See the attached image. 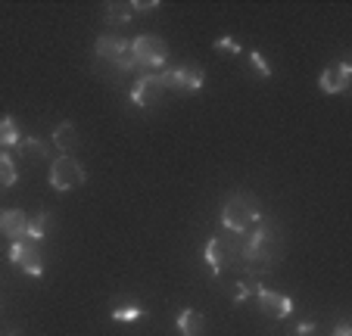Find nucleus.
Returning <instances> with one entry per match:
<instances>
[{"mask_svg": "<svg viewBox=\"0 0 352 336\" xmlns=\"http://www.w3.org/2000/svg\"><path fill=\"white\" fill-rule=\"evenodd\" d=\"M278 262V243L268 224H259L250 237L243 240V268L259 280V274L272 271V265Z\"/></svg>", "mask_w": 352, "mask_h": 336, "instance_id": "f257e3e1", "label": "nucleus"}, {"mask_svg": "<svg viewBox=\"0 0 352 336\" xmlns=\"http://www.w3.org/2000/svg\"><path fill=\"white\" fill-rule=\"evenodd\" d=\"M203 262L209 265L212 277H221L225 268H243V240H240V234L228 231L212 237L203 249Z\"/></svg>", "mask_w": 352, "mask_h": 336, "instance_id": "f03ea898", "label": "nucleus"}, {"mask_svg": "<svg viewBox=\"0 0 352 336\" xmlns=\"http://www.w3.org/2000/svg\"><path fill=\"white\" fill-rule=\"evenodd\" d=\"M259 203L253 197H246V193H237L221 205V227L231 234H246L253 224H259Z\"/></svg>", "mask_w": 352, "mask_h": 336, "instance_id": "7ed1b4c3", "label": "nucleus"}, {"mask_svg": "<svg viewBox=\"0 0 352 336\" xmlns=\"http://www.w3.org/2000/svg\"><path fill=\"white\" fill-rule=\"evenodd\" d=\"M131 56L138 63V69H144V75L162 72L168 63V44L156 34H138L131 41Z\"/></svg>", "mask_w": 352, "mask_h": 336, "instance_id": "20e7f679", "label": "nucleus"}, {"mask_svg": "<svg viewBox=\"0 0 352 336\" xmlns=\"http://www.w3.org/2000/svg\"><path fill=\"white\" fill-rule=\"evenodd\" d=\"M160 81L166 91L197 93L199 87H203V81H206V72H203V66H197V63H184V66H175V69H162Z\"/></svg>", "mask_w": 352, "mask_h": 336, "instance_id": "39448f33", "label": "nucleus"}, {"mask_svg": "<svg viewBox=\"0 0 352 336\" xmlns=\"http://www.w3.org/2000/svg\"><path fill=\"white\" fill-rule=\"evenodd\" d=\"M85 181H87V175L75 156L54 159V165H50V187H54V190H60V193L75 190V187H81Z\"/></svg>", "mask_w": 352, "mask_h": 336, "instance_id": "423d86ee", "label": "nucleus"}, {"mask_svg": "<svg viewBox=\"0 0 352 336\" xmlns=\"http://www.w3.org/2000/svg\"><path fill=\"white\" fill-rule=\"evenodd\" d=\"M10 262H13L19 271H25L28 277H41V274H44V256H41L38 243H34V240H28V237L13 240V246H10Z\"/></svg>", "mask_w": 352, "mask_h": 336, "instance_id": "0eeeda50", "label": "nucleus"}, {"mask_svg": "<svg viewBox=\"0 0 352 336\" xmlns=\"http://www.w3.org/2000/svg\"><path fill=\"white\" fill-rule=\"evenodd\" d=\"M131 103L140 106V109H150V106H156L162 97H166V87H162L160 81V72H150V75H140L138 81H134L131 87Z\"/></svg>", "mask_w": 352, "mask_h": 336, "instance_id": "6e6552de", "label": "nucleus"}, {"mask_svg": "<svg viewBox=\"0 0 352 336\" xmlns=\"http://www.w3.org/2000/svg\"><path fill=\"white\" fill-rule=\"evenodd\" d=\"M256 299H259L262 315L272 317V321H284V317H290V311H293L290 299L274 293V290H268V287H259V290H256Z\"/></svg>", "mask_w": 352, "mask_h": 336, "instance_id": "1a4fd4ad", "label": "nucleus"}, {"mask_svg": "<svg viewBox=\"0 0 352 336\" xmlns=\"http://www.w3.org/2000/svg\"><path fill=\"white\" fill-rule=\"evenodd\" d=\"M352 81V66L349 63H337V66H327L318 78V87L324 93H343Z\"/></svg>", "mask_w": 352, "mask_h": 336, "instance_id": "9d476101", "label": "nucleus"}, {"mask_svg": "<svg viewBox=\"0 0 352 336\" xmlns=\"http://www.w3.org/2000/svg\"><path fill=\"white\" fill-rule=\"evenodd\" d=\"M131 50V41L128 38H122V34H100L97 38V44H94V53H97L100 60H109V63H116L119 56H125V53Z\"/></svg>", "mask_w": 352, "mask_h": 336, "instance_id": "9b49d317", "label": "nucleus"}, {"mask_svg": "<svg viewBox=\"0 0 352 336\" xmlns=\"http://www.w3.org/2000/svg\"><path fill=\"white\" fill-rule=\"evenodd\" d=\"M28 231V215L22 209H3L0 212V234L10 240H22Z\"/></svg>", "mask_w": 352, "mask_h": 336, "instance_id": "f8f14e48", "label": "nucleus"}, {"mask_svg": "<svg viewBox=\"0 0 352 336\" xmlns=\"http://www.w3.org/2000/svg\"><path fill=\"white\" fill-rule=\"evenodd\" d=\"M175 327L184 336H206V317L199 315L197 309H181L175 317Z\"/></svg>", "mask_w": 352, "mask_h": 336, "instance_id": "ddd939ff", "label": "nucleus"}, {"mask_svg": "<svg viewBox=\"0 0 352 336\" xmlns=\"http://www.w3.org/2000/svg\"><path fill=\"white\" fill-rule=\"evenodd\" d=\"M78 128L72 125V122H60V125L54 128V146L63 153V156H72L75 150H78Z\"/></svg>", "mask_w": 352, "mask_h": 336, "instance_id": "4468645a", "label": "nucleus"}, {"mask_svg": "<svg viewBox=\"0 0 352 336\" xmlns=\"http://www.w3.org/2000/svg\"><path fill=\"white\" fill-rule=\"evenodd\" d=\"M19 140H22V131H19V125H16V119L3 115V119H0V146H3V150H16Z\"/></svg>", "mask_w": 352, "mask_h": 336, "instance_id": "2eb2a0df", "label": "nucleus"}, {"mask_svg": "<svg viewBox=\"0 0 352 336\" xmlns=\"http://www.w3.org/2000/svg\"><path fill=\"white\" fill-rule=\"evenodd\" d=\"M16 181H19V172H16L13 156H10L7 150H0V187H3V190H10Z\"/></svg>", "mask_w": 352, "mask_h": 336, "instance_id": "dca6fc26", "label": "nucleus"}, {"mask_svg": "<svg viewBox=\"0 0 352 336\" xmlns=\"http://www.w3.org/2000/svg\"><path fill=\"white\" fill-rule=\"evenodd\" d=\"M47 221H50V215H47L44 209L34 212V215L28 218V231H25V237H28V240H34V243H41V240L47 237Z\"/></svg>", "mask_w": 352, "mask_h": 336, "instance_id": "f3484780", "label": "nucleus"}, {"mask_svg": "<svg viewBox=\"0 0 352 336\" xmlns=\"http://www.w3.org/2000/svg\"><path fill=\"white\" fill-rule=\"evenodd\" d=\"M16 153H22V156H41V159H50V146L41 144L38 137H25V134H22V140L16 144Z\"/></svg>", "mask_w": 352, "mask_h": 336, "instance_id": "a211bd4d", "label": "nucleus"}, {"mask_svg": "<svg viewBox=\"0 0 352 336\" xmlns=\"http://www.w3.org/2000/svg\"><path fill=\"white\" fill-rule=\"evenodd\" d=\"M109 315H113V321H128L131 324V321H140V317H144V309H140L138 302H116Z\"/></svg>", "mask_w": 352, "mask_h": 336, "instance_id": "6ab92c4d", "label": "nucleus"}, {"mask_svg": "<svg viewBox=\"0 0 352 336\" xmlns=\"http://www.w3.org/2000/svg\"><path fill=\"white\" fill-rule=\"evenodd\" d=\"M131 16H134L131 3H107V7H103V22H113V25L128 22Z\"/></svg>", "mask_w": 352, "mask_h": 336, "instance_id": "aec40b11", "label": "nucleus"}, {"mask_svg": "<svg viewBox=\"0 0 352 336\" xmlns=\"http://www.w3.org/2000/svg\"><path fill=\"white\" fill-rule=\"evenodd\" d=\"M256 290H259V280H253V284H250V280L237 284V293H234V305L246 302V299H250V293H256Z\"/></svg>", "mask_w": 352, "mask_h": 336, "instance_id": "412c9836", "label": "nucleus"}, {"mask_svg": "<svg viewBox=\"0 0 352 336\" xmlns=\"http://www.w3.org/2000/svg\"><path fill=\"white\" fill-rule=\"evenodd\" d=\"M250 63H253V69L262 75V78H272V66L265 63V56H262V53L253 50V53H250Z\"/></svg>", "mask_w": 352, "mask_h": 336, "instance_id": "4be33fe9", "label": "nucleus"}, {"mask_svg": "<svg viewBox=\"0 0 352 336\" xmlns=\"http://www.w3.org/2000/svg\"><path fill=\"white\" fill-rule=\"evenodd\" d=\"M113 66H116V72H122V75H125V72H138V63H134L131 50H128L125 56H119V60H116Z\"/></svg>", "mask_w": 352, "mask_h": 336, "instance_id": "5701e85b", "label": "nucleus"}, {"mask_svg": "<svg viewBox=\"0 0 352 336\" xmlns=\"http://www.w3.org/2000/svg\"><path fill=\"white\" fill-rule=\"evenodd\" d=\"M215 50H219V53H234V56H237V53H240V44L231 38V34H225V38L215 41Z\"/></svg>", "mask_w": 352, "mask_h": 336, "instance_id": "b1692460", "label": "nucleus"}, {"mask_svg": "<svg viewBox=\"0 0 352 336\" xmlns=\"http://www.w3.org/2000/svg\"><path fill=\"white\" fill-rule=\"evenodd\" d=\"M156 7H160V0H134L131 3L134 13H146V10H156Z\"/></svg>", "mask_w": 352, "mask_h": 336, "instance_id": "393cba45", "label": "nucleus"}, {"mask_svg": "<svg viewBox=\"0 0 352 336\" xmlns=\"http://www.w3.org/2000/svg\"><path fill=\"white\" fill-rule=\"evenodd\" d=\"M315 333V324L312 321H306V324H299L296 327V336H312Z\"/></svg>", "mask_w": 352, "mask_h": 336, "instance_id": "a878e982", "label": "nucleus"}, {"mask_svg": "<svg viewBox=\"0 0 352 336\" xmlns=\"http://www.w3.org/2000/svg\"><path fill=\"white\" fill-rule=\"evenodd\" d=\"M333 336H352L349 324H340V327H337V330H333Z\"/></svg>", "mask_w": 352, "mask_h": 336, "instance_id": "bb28decb", "label": "nucleus"}]
</instances>
